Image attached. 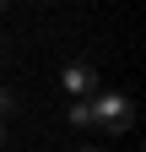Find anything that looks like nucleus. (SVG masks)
Returning <instances> with one entry per match:
<instances>
[{
	"label": "nucleus",
	"instance_id": "obj_4",
	"mask_svg": "<svg viewBox=\"0 0 146 152\" xmlns=\"http://www.w3.org/2000/svg\"><path fill=\"white\" fill-rule=\"evenodd\" d=\"M0 141H6V125H0Z\"/></svg>",
	"mask_w": 146,
	"mask_h": 152
},
{
	"label": "nucleus",
	"instance_id": "obj_5",
	"mask_svg": "<svg viewBox=\"0 0 146 152\" xmlns=\"http://www.w3.org/2000/svg\"><path fill=\"white\" fill-rule=\"evenodd\" d=\"M81 152H98V147H81Z\"/></svg>",
	"mask_w": 146,
	"mask_h": 152
},
{
	"label": "nucleus",
	"instance_id": "obj_1",
	"mask_svg": "<svg viewBox=\"0 0 146 152\" xmlns=\"http://www.w3.org/2000/svg\"><path fill=\"white\" fill-rule=\"evenodd\" d=\"M65 120L76 125V130H130L135 125V103L124 98V92H92V98H81V103H70L65 109Z\"/></svg>",
	"mask_w": 146,
	"mask_h": 152
},
{
	"label": "nucleus",
	"instance_id": "obj_3",
	"mask_svg": "<svg viewBox=\"0 0 146 152\" xmlns=\"http://www.w3.org/2000/svg\"><path fill=\"white\" fill-rule=\"evenodd\" d=\"M0 54H6V38H0Z\"/></svg>",
	"mask_w": 146,
	"mask_h": 152
},
{
	"label": "nucleus",
	"instance_id": "obj_6",
	"mask_svg": "<svg viewBox=\"0 0 146 152\" xmlns=\"http://www.w3.org/2000/svg\"><path fill=\"white\" fill-rule=\"evenodd\" d=\"M0 11H6V0H0Z\"/></svg>",
	"mask_w": 146,
	"mask_h": 152
},
{
	"label": "nucleus",
	"instance_id": "obj_2",
	"mask_svg": "<svg viewBox=\"0 0 146 152\" xmlns=\"http://www.w3.org/2000/svg\"><path fill=\"white\" fill-rule=\"evenodd\" d=\"M60 87L70 92V103L92 98V92H98V65H87V60H70V65L60 71Z\"/></svg>",
	"mask_w": 146,
	"mask_h": 152
}]
</instances>
